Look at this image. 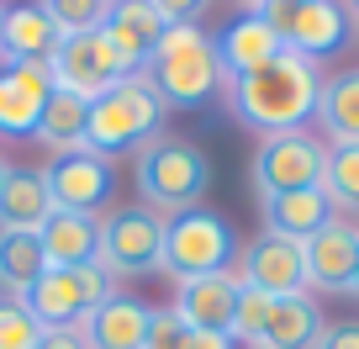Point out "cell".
Listing matches in <instances>:
<instances>
[{
  "label": "cell",
  "mask_w": 359,
  "mask_h": 349,
  "mask_svg": "<svg viewBox=\"0 0 359 349\" xmlns=\"http://www.w3.org/2000/svg\"><path fill=\"white\" fill-rule=\"evenodd\" d=\"M227 112L238 127L259 138H280V133H306V122L317 117V96H323V74L312 58L302 53H280L275 64L254 69L243 79L222 85Z\"/></svg>",
  "instance_id": "1"
},
{
  "label": "cell",
  "mask_w": 359,
  "mask_h": 349,
  "mask_svg": "<svg viewBox=\"0 0 359 349\" xmlns=\"http://www.w3.org/2000/svg\"><path fill=\"white\" fill-rule=\"evenodd\" d=\"M143 74L169 112H196V106H206L227 85L222 58H217V37L201 22H191V16L164 27L154 53L143 58Z\"/></svg>",
  "instance_id": "2"
},
{
  "label": "cell",
  "mask_w": 359,
  "mask_h": 349,
  "mask_svg": "<svg viewBox=\"0 0 359 349\" xmlns=\"http://www.w3.org/2000/svg\"><path fill=\"white\" fill-rule=\"evenodd\" d=\"M206 185H212V159L191 143V138H148L137 148V191L143 206L154 217H180L196 212L206 202Z\"/></svg>",
  "instance_id": "3"
},
{
  "label": "cell",
  "mask_w": 359,
  "mask_h": 349,
  "mask_svg": "<svg viewBox=\"0 0 359 349\" xmlns=\"http://www.w3.org/2000/svg\"><path fill=\"white\" fill-rule=\"evenodd\" d=\"M164 117H169V106L158 101V91L137 69L122 85H111L106 96L90 101V122H85V143L79 148H90V154H101V159H116V154L143 148L148 138L164 133Z\"/></svg>",
  "instance_id": "4"
},
{
  "label": "cell",
  "mask_w": 359,
  "mask_h": 349,
  "mask_svg": "<svg viewBox=\"0 0 359 349\" xmlns=\"http://www.w3.org/2000/svg\"><path fill=\"white\" fill-rule=\"evenodd\" d=\"M233 254H238V233L222 212H180L164 223V259L158 270H169L175 281H196V275H217V270H233Z\"/></svg>",
  "instance_id": "5"
},
{
  "label": "cell",
  "mask_w": 359,
  "mask_h": 349,
  "mask_svg": "<svg viewBox=\"0 0 359 349\" xmlns=\"http://www.w3.org/2000/svg\"><path fill=\"white\" fill-rule=\"evenodd\" d=\"M106 296H116V286L95 259V265H79V270H43L16 302L43 323V334H53V328H79Z\"/></svg>",
  "instance_id": "6"
},
{
  "label": "cell",
  "mask_w": 359,
  "mask_h": 349,
  "mask_svg": "<svg viewBox=\"0 0 359 349\" xmlns=\"http://www.w3.org/2000/svg\"><path fill=\"white\" fill-rule=\"evenodd\" d=\"M48 74H53V91L95 101L111 85H122L127 74H137V64L116 53V43L106 32H85V37H64L58 43V53L48 58Z\"/></svg>",
  "instance_id": "7"
},
{
  "label": "cell",
  "mask_w": 359,
  "mask_h": 349,
  "mask_svg": "<svg viewBox=\"0 0 359 349\" xmlns=\"http://www.w3.org/2000/svg\"><path fill=\"white\" fill-rule=\"evenodd\" d=\"M248 11L264 16L285 53H302L312 64L327 58L348 37V11L333 0H269V6H248Z\"/></svg>",
  "instance_id": "8"
},
{
  "label": "cell",
  "mask_w": 359,
  "mask_h": 349,
  "mask_svg": "<svg viewBox=\"0 0 359 349\" xmlns=\"http://www.w3.org/2000/svg\"><path fill=\"white\" fill-rule=\"evenodd\" d=\"M101 270L111 281L122 275H154L164 259V217H154L148 206H116L111 217H101Z\"/></svg>",
  "instance_id": "9"
},
{
  "label": "cell",
  "mask_w": 359,
  "mask_h": 349,
  "mask_svg": "<svg viewBox=\"0 0 359 349\" xmlns=\"http://www.w3.org/2000/svg\"><path fill=\"white\" fill-rule=\"evenodd\" d=\"M323 164H327V148L306 133H280V138H264L248 164V180H254V196H285V191H306V185H323Z\"/></svg>",
  "instance_id": "10"
},
{
  "label": "cell",
  "mask_w": 359,
  "mask_h": 349,
  "mask_svg": "<svg viewBox=\"0 0 359 349\" xmlns=\"http://www.w3.org/2000/svg\"><path fill=\"white\" fill-rule=\"evenodd\" d=\"M48 196H53L58 212H101L116 191V169L111 159L90 154V148H69V154H53V164L43 169Z\"/></svg>",
  "instance_id": "11"
},
{
  "label": "cell",
  "mask_w": 359,
  "mask_h": 349,
  "mask_svg": "<svg viewBox=\"0 0 359 349\" xmlns=\"http://www.w3.org/2000/svg\"><path fill=\"white\" fill-rule=\"evenodd\" d=\"M238 281L269 291L275 302H280V296H302L306 291V254H302V244L264 228V233L243 249V259H238Z\"/></svg>",
  "instance_id": "12"
},
{
  "label": "cell",
  "mask_w": 359,
  "mask_h": 349,
  "mask_svg": "<svg viewBox=\"0 0 359 349\" xmlns=\"http://www.w3.org/2000/svg\"><path fill=\"white\" fill-rule=\"evenodd\" d=\"M191 6H164V0H122V6H106V27L101 32L116 43V53L133 58L143 69V58L154 53V43L164 37V27L185 22Z\"/></svg>",
  "instance_id": "13"
},
{
  "label": "cell",
  "mask_w": 359,
  "mask_h": 349,
  "mask_svg": "<svg viewBox=\"0 0 359 349\" xmlns=\"http://www.w3.org/2000/svg\"><path fill=\"white\" fill-rule=\"evenodd\" d=\"M233 312H238V270L180 281L175 317L191 328V334H233Z\"/></svg>",
  "instance_id": "14"
},
{
  "label": "cell",
  "mask_w": 359,
  "mask_h": 349,
  "mask_svg": "<svg viewBox=\"0 0 359 349\" xmlns=\"http://www.w3.org/2000/svg\"><path fill=\"white\" fill-rule=\"evenodd\" d=\"M48 96H53L48 64H0V138H32Z\"/></svg>",
  "instance_id": "15"
},
{
  "label": "cell",
  "mask_w": 359,
  "mask_h": 349,
  "mask_svg": "<svg viewBox=\"0 0 359 349\" xmlns=\"http://www.w3.org/2000/svg\"><path fill=\"white\" fill-rule=\"evenodd\" d=\"M148 323H154V307L143 296L116 291L79 323V338H85V349H143Z\"/></svg>",
  "instance_id": "16"
},
{
  "label": "cell",
  "mask_w": 359,
  "mask_h": 349,
  "mask_svg": "<svg viewBox=\"0 0 359 349\" xmlns=\"http://www.w3.org/2000/svg\"><path fill=\"white\" fill-rule=\"evenodd\" d=\"M306 254V286H323V291H348L354 281V254H359V228L333 217L323 233H312L302 244Z\"/></svg>",
  "instance_id": "17"
},
{
  "label": "cell",
  "mask_w": 359,
  "mask_h": 349,
  "mask_svg": "<svg viewBox=\"0 0 359 349\" xmlns=\"http://www.w3.org/2000/svg\"><path fill=\"white\" fill-rule=\"evenodd\" d=\"M58 27L48 6H6L0 16V64H48L58 53Z\"/></svg>",
  "instance_id": "18"
},
{
  "label": "cell",
  "mask_w": 359,
  "mask_h": 349,
  "mask_svg": "<svg viewBox=\"0 0 359 349\" xmlns=\"http://www.w3.org/2000/svg\"><path fill=\"white\" fill-rule=\"evenodd\" d=\"M280 53H285V48H280V37L269 32V22H264L259 11L233 16V22L222 27V37H217V58H222V74H227V79L254 74V69L275 64Z\"/></svg>",
  "instance_id": "19"
},
{
  "label": "cell",
  "mask_w": 359,
  "mask_h": 349,
  "mask_svg": "<svg viewBox=\"0 0 359 349\" xmlns=\"http://www.w3.org/2000/svg\"><path fill=\"white\" fill-rule=\"evenodd\" d=\"M43 259L48 270H79V265H95V249H101V217L90 212H53L43 228Z\"/></svg>",
  "instance_id": "20"
},
{
  "label": "cell",
  "mask_w": 359,
  "mask_h": 349,
  "mask_svg": "<svg viewBox=\"0 0 359 349\" xmlns=\"http://www.w3.org/2000/svg\"><path fill=\"white\" fill-rule=\"evenodd\" d=\"M53 196H48L43 169L11 164L6 185H0V233H37V228L53 217Z\"/></svg>",
  "instance_id": "21"
},
{
  "label": "cell",
  "mask_w": 359,
  "mask_h": 349,
  "mask_svg": "<svg viewBox=\"0 0 359 349\" xmlns=\"http://www.w3.org/2000/svg\"><path fill=\"white\" fill-rule=\"evenodd\" d=\"M264 228L280 238H296V244H306L312 233H323L327 223H333V202L323 196V185H306V191H285V196H264Z\"/></svg>",
  "instance_id": "22"
},
{
  "label": "cell",
  "mask_w": 359,
  "mask_h": 349,
  "mask_svg": "<svg viewBox=\"0 0 359 349\" xmlns=\"http://www.w3.org/2000/svg\"><path fill=\"white\" fill-rule=\"evenodd\" d=\"M323 307L312 302V296H280L275 302V312H269V328L264 338H259V349H312L317 338H323Z\"/></svg>",
  "instance_id": "23"
},
{
  "label": "cell",
  "mask_w": 359,
  "mask_h": 349,
  "mask_svg": "<svg viewBox=\"0 0 359 349\" xmlns=\"http://www.w3.org/2000/svg\"><path fill=\"white\" fill-rule=\"evenodd\" d=\"M317 122H323V133L333 138L327 148L359 143V69L323 79V96H317Z\"/></svg>",
  "instance_id": "24"
},
{
  "label": "cell",
  "mask_w": 359,
  "mask_h": 349,
  "mask_svg": "<svg viewBox=\"0 0 359 349\" xmlns=\"http://www.w3.org/2000/svg\"><path fill=\"white\" fill-rule=\"evenodd\" d=\"M85 122H90V101H79V96L69 91H53L43 101V117H37V143L53 148V154H69V148L85 143Z\"/></svg>",
  "instance_id": "25"
},
{
  "label": "cell",
  "mask_w": 359,
  "mask_h": 349,
  "mask_svg": "<svg viewBox=\"0 0 359 349\" xmlns=\"http://www.w3.org/2000/svg\"><path fill=\"white\" fill-rule=\"evenodd\" d=\"M43 270H48V259H43V238L37 233H0V291L11 296V302Z\"/></svg>",
  "instance_id": "26"
},
{
  "label": "cell",
  "mask_w": 359,
  "mask_h": 349,
  "mask_svg": "<svg viewBox=\"0 0 359 349\" xmlns=\"http://www.w3.org/2000/svg\"><path fill=\"white\" fill-rule=\"evenodd\" d=\"M323 196L333 202V212H359V143L327 148L323 164Z\"/></svg>",
  "instance_id": "27"
},
{
  "label": "cell",
  "mask_w": 359,
  "mask_h": 349,
  "mask_svg": "<svg viewBox=\"0 0 359 349\" xmlns=\"http://www.w3.org/2000/svg\"><path fill=\"white\" fill-rule=\"evenodd\" d=\"M269 312H275V296L259 291V286H248V281H238L233 338H238V344H254V349H259V338H264V328H269Z\"/></svg>",
  "instance_id": "28"
},
{
  "label": "cell",
  "mask_w": 359,
  "mask_h": 349,
  "mask_svg": "<svg viewBox=\"0 0 359 349\" xmlns=\"http://www.w3.org/2000/svg\"><path fill=\"white\" fill-rule=\"evenodd\" d=\"M48 16H53L58 37H85V32H101L106 27V6L101 0H53Z\"/></svg>",
  "instance_id": "29"
},
{
  "label": "cell",
  "mask_w": 359,
  "mask_h": 349,
  "mask_svg": "<svg viewBox=\"0 0 359 349\" xmlns=\"http://www.w3.org/2000/svg\"><path fill=\"white\" fill-rule=\"evenodd\" d=\"M0 349H43V323L11 296H0Z\"/></svg>",
  "instance_id": "30"
},
{
  "label": "cell",
  "mask_w": 359,
  "mask_h": 349,
  "mask_svg": "<svg viewBox=\"0 0 359 349\" xmlns=\"http://www.w3.org/2000/svg\"><path fill=\"white\" fill-rule=\"evenodd\" d=\"M185 338H191V328L175 317V307H154V323H148L143 349H185Z\"/></svg>",
  "instance_id": "31"
},
{
  "label": "cell",
  "mask_w": 359,
  "mask_h": 349,
  "mask_svg": "<svg viewBox=\"0 0 359 349\" xmlns=\"http://www.w3.org/2000/svg\"><path fill=\"white\" fill-rule=\"evenodd\" d=\"M312 349H359V323H333V328H323V338H317Z\"/></svg>",
  "instance_id": "32"
},
{
  "label": "cell",
  "mask_w": 359,
  "mask_h": 349,
  "mask_svg": "<svg viewBox=\"0 0 359 349\" xmlns=\"http://www.w3.org/2000/svg\"><path fill=\"white\" fill-rule=\"evenodd\" d=\"M43 349H85V338H79V328H53V334H43Z\"/></svg>",
  "instance_id": "33"
},
{
  "label": "cell",
  "mask_w": 359,
  "mask_h": 349,
  "mask_svg": "<svg viewBox=\"0 0 359 349\" xmlns=\"http://www.w3.org/2000/svg\"><path fill=\"white\" fill-rule=\"evenodd\" d=\"M185 349H238V338L233 334H191Z\"/></svg>",
  "instance_id": "34"
},
{
  "label": "cell",
  "mask_w": 359,
  "mask_h": 349,
  "mask_svg": "<svg viewBox=\"0 0 359 349\" xmlns=\"http://www.w3.org/2000/svg\"><path fill=\"white\" fill-rule=\"evenodd\" d=\"M348 291H354V296H359V254H354V281H348Z\"/></svg>",
  "instance_id": "35"
},
{
  "label": "cell",
  "mask_w": 359,
  "mask_h": 349,
  "mask_svg": "<svg viewBox=\"0 0 359 349\" xmlns=\"http://www.w3.org/2000/svg\"><path fill=\"white\" fill-rule=\"evenodd\" d=\"M6 175H11V164H6V154H0V185H6Z\"/></svg>",
  "instance_id": "36"
},
{
  "label": "cell",
  "mask_w": 359,
  "mask_h": 349,
  "mask_svg": "<svg viewBox=\"0 0 359 349\" xmlns=\"http://www.w3.org/2000/svg\"><path fill=\"white\" fill-rule=\"evenodd\" d=\"M348 11H354V22H359V6H348Z\"/></svg>",
  "instance_id": "37"
},
{
  "label": "cell",
  "mask_w": 359,
  "mask_h": 349,
  "mask_svg": "<svg viewBox=\"0 0 359 349\" xmlns=\"http://www.w3.org/2000/svg\"><path fill=\"white\" fill-rule=\"evenodd\" d=\"M0 16H6V6H0Z\"/></svg>",
  "instance_id": "38"
}]
</instances>
